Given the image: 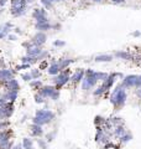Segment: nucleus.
Returning a JSON list of instances; mask_svg holds the SVG:
<instances>
[{
	"label": "nucleus",
	"mask_w": 141,
	"mask_h": 149,
	"mask_svg": "<svg viewBox=\"0 0 141 149\" xmlns=\"http://www.w3.org/2000/svg\"><path fill=\"white\" fill-rule=\"evenodd\" d=\"M126 100V95H125V91L121 90V88H116L114 91L111 96V103H114L115 106H123L124 102Z\"/></svg>",
	"instance_id": "f257e3e1"
},
{
	"label": "nucleus",
	"mask_w": 141,
	"mask_h": 149,
	"mask_svg": "<svg viewBox=\"0 0 141 149\" xmlns=\"http://www.w3.org/2000/svg\"><path fill=\"white\" fill-rule=\"evenodd\" d=\"M12 149H24V148H22V144L20 143V144H15V146L12 147Z\"/></svg>",
	"instance_id": "dca6fc26"
},
{
	"label": "nucleus",
	"mask_w": 141,
	"mask_h": 149,
	"mask_svg": "<svg viewBox=\"0 0 141 149\" xmlns=\"http://www.w3.org/2000/svg\"><path fill=\"white\" fill-rule=\"evenodd\" d=\"M45 41V35H37L35 37V42L36 44H42Z\"/></svg>",
	"instance_id": "f8f14e48"
},
{
	"label": "nucleus",
	"mask_w": 141,
	"mask_h": 149,
	"mask_svg": "<svg viewBox=\"0 0 141 149\" xmlns=\"http://www.w3.org/2000/svg\"><path fill=\"white\" fill-rule=\"evenodd\" d=\"M21 144L24 149H34V141L30 138H24Z\"/></svg>",
	"instance_id": "20e7f679"
},
{
	"label": "nucleus",
	"mask_w": 141,
	"mask_h": 149,
	"mask_svg": "<svg viewBox=\"0 0 141 149\" xmlns=\"http://www.w3.org/2000/svg\"><path fill=\"white\" fill-rule=\"evenodd\" d=\"M131 138H133V137H131L130 134L126 133L125 136H123V137L120 138V143H121V144H126L128 142H130V141H131Z\"/></svg>",
	"instance_id": "6e6552de"
},
{
	"label": "nucleus",
	"mask_w": 141,
	"mask_h": 149,
	"mask_svg": "<svg viewBox=\"0 0 141 149\" xmlns=\"http://www.w3.org/2000/svg\"><path fill=\"white\" fill-rule=\"evenodd\" d=\"M31 76H32V74H29V73H25V74H24V76H22V78H24V80H30V78H31Z\"/></svg>",
	"instance_id": "2eb2a0df"
},
{
	"label": "nucleus",
	"mask_w": 141,
	"mask_h": 149,
	"mask_svg": "<svg viewBox=\"0 0 141 149\" xmlns=\"http://www.w3.org/2000/svg\"><path fill=\"white\" fill-rule=\"evenodd\" d=\"M36 102H39V103H42V102H44V100H42L41 96H36Z\"/></svg>",
	"instance_id": "f3484780"
},
{
	"label": "nucleus",
	"mask_w": 141,
	"mask_h": 149,
	"mask_svg": "<svg viewBox=\"0 0 141 149\" xmlns=\"http://www.w3.org/2000/svg\"><path fill=\"white\" fill-rule=\"evenodd\" d=\"M10 141H11L10 132H8V130L0 132V142H10Z\"/></svg>",
	"instance_id": "423d86ee"
},
{
	"label": "nucleus",
	"mask_w": 141,
	"mask_h": 149,
	"mask_svg": "<svg viewBox=\"0 0 141 149\" xmlns=\"http://www.w3.org/2000/svg\"><path fill=\"white\" fill-rule=\"evenodd\" d=\"M116 56H119V57H121V58H130V55L126 54V52H118Z\"/></svg>",
	"instance_id": "4468645a"
},
{
	"label": "nucleus",
	"mask_w": 141,
	"mask_h": 149,
	"mask_svg": "<svg viewBox=\"0 0 141 149\" xmlns=\"http://www.w3.org/2000/svg\"><path fill=\"white\" fill-rule=\"evenodd\" d=\"M55 45H56V46H63L64 44L62 42V41H56V42H55Z\"/></svg>",
	"instance_id": "a211bd4d"
},
{
	"label": "nucleus",
	"mask_w": 141,
	"mask_h": 149,
	"mask_svg": "<svg viewBox=\"0 0 141 149\" xmlns=\"http://www.w3.org/2000/svg\"><path fill=\"white\" fill-rule=\"evenodd\" d=\"M40 52H41V50H40V49H31V50L27 51V54H29L30 56H37Z\"/></svg>",
	"instance_id": "9b49d317"
},
{
	"label": "nucleus",
	"mask_w": 141,
	"mask_h": 149,
	"mask_svg": "<svg viewBox=\"0 0 141 149\" xmlns=\"http://www.w3.org/2000/svg\"><path fill=\"white\" fill-rule=\"evenodd\" d=\"M58 71H59V66H58V65H52V66L48 68V72L52 73V74L58 73Z\"/></svg>",
	"instance_id": "1a4fd4ad"
},
{
	"label": "nucleus",
	"mask_w": 141,
	"mask_h": 149,
	"mask_svg": "<svg viewBox=\"0 0 141 149\" xmlns=\"http://www.w3.org/2000/svg\"><path fill=\"white\" fill-rule=\"evenodd\" d=\"M111 60V56H98L97 57V61H110Z\"/></svg>",
	"instance_id": "ddd939ff"
},
{
	"label": "nucleus",
	"mask_w": 141,
	"mask_h": 149,
	"mask_svg": "<svg viewBox=\"0 0 141 149\" xmlns=\"http://www.w3.org/2000/svg\"><path fill=\"white\" fill-rule=\"evenodd\" d=\"M83 74H84V72L82 71V70H79V71H77L76 73H74V76H73V81L74 82H79L83 78Z\"/></svg>",
	"instance_id": "0eeeda50"
},
{
	"label": "nucleus",
	"mask_w": 141,
	"mask_h": 149,
	"mask_svg": "<svg viewBox=\"0 0 141 149\" xmlns=\"http://www.w3.org/2000/svg\"><path fill=\"white\" fill-rule=\"evenodd\" d=\"M37 144L41 149H46L47 148V141H44V139H37Z\"/></svg>",
	"instance_id": "9d476101"
},
{
	"label": "nucleus",
	"mask_w": 141,
	"mask_h": 149,
	"mask_svg": "<svg viewBox=\"0 0 141 149\" xmlns=\"http://www.w3.org/2000/svg\"><path fill=\"white\" fill-rule=\"evenodd\" d=\"M31 132H32V136H35V137H40V136H42V134H44V130H42L41 125H39V124L32 125Z\"/></svg>",
	"instance_id": "39448f33"
},
{
	"label": "nucleus",
	"mask_w": 141,
	"mask_h": 149,
	"mask_svg": "<svg viewBox=\"0 0 141 149\" xmlns=\"http://www.w3.org/2000/svg\"><path fill=\"white\" fill-rule=\"evenodd\" d=\"M32 76H34V77L40 76V72H37V71H32Z\"/></svg>",
	"instance_id": "6ab92c4d"
},
{
	"label": "nucleus",
	"mask_w": 141,
	"mask_h": 149,
	"mask_svg": "<svg viewBox=\"0 0 141 149\" xmlns=\"http://www.w3.org/2000/svg\"><path fill=\"white\" fill-rule=\"evenodd\" d=\"M52 118H53V114L51 113V112H48V111H40V112H37V114H36L35 123L39 124V125H42L45 123H48Z\"/></svg>",
	"instance_id": "f03ea898"
},
{
	"label": "nucleus",
	"mask_w": 141,
	"mask_h": 149,
	"mask_svg": "<svg viewBox=\"0 0 141 149\" xmlns=\"http://www.w3.org/2000/svg\"><path fill=\"white\" fill-rule=\"evenodd\" d=\"M114 134H115V137H118L120 139L121 137L126 134V130H125V128L123 127V125H116L115 129H114Z\"/></svg>",
	"instance_id": "7ed1b4c3"
}]
</instances>
